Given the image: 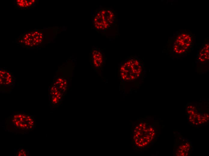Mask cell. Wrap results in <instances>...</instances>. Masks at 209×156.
<instances>
[{
	"label": "cell",
	"mask_w": 209,
	"mask_h": 156,
	"mask_svg": "<svg viewBox=\"0 0 209 156\" xmlns=\"http://www.w3.org/2000/svg\"><path fill=\"white\" fill-rule=\"evenodd\" d=\"M12 124L18 129L30 131L34 129L35 121L32 116L27 113L19 112L11 117Z\"/></svg>",
	"instance_id": "cell-2"
},
{
	"label": "cell",
	"mask_w": 209,
	"mask_h": 156,
	"mask_svg": "<svg viewBox=\"0 0 209 156\" xmlns=\"http://www.w3.org/2000/svg\"><path fill=\"white\" fill-rule=\"evenodd\" d=\"M17 153H21V154H19V156H26L27 155V153L28 152L26 151L24 149H22L19 150V152Z\"/></svg>",
	"instance_id": "cell-5"
},
{
	"label": "cell",
	"mask_w": 209,
	"mask_h": 156,
	"mask_svg": "<svg viewBox=\"0 0 209 156\" xmlns=\"http://www.w3.org/2000/svg\"><path fill=\"white\" fill-rule=\"evenodd\" d=\"M116 19L113 11L108 9H100L97 11L94 18V26L98 30H105L116 23Z\"/></svg>",
	"instance_id": "cell-1"
},
{
	"label": "cell",
	"mask_w": 209,
	"mask_h": 156,
	"mask_svg": "<svg viewBox=\"0 0 209 156\" xmlns=\"http://www.w3.org/2000/svg\"><path fill=\"white\" fill-rule=\"evenodd\" d=\"M192 35L189 33H179L174 39L173 49L176 53L182 54L187 51L192 44Z\"/></svg>",
	"instance_id": "cell-3"
},
{
	"label": "cell",
	"mask_w": 209,
	"mask_h": 156,
	"mask_svg": "<svg viewBox=\"0 0 209 156\" xmlns=\"http://www.w3.org/2000/svg\"><path fill=\"white\" fill-rule=\"evenodd\" d=\"M15 78L13 73L6 69H0V85L2 87L14 86Z\"/></svg>",
	"instance_id": "cell-4"
}]
</instances>
